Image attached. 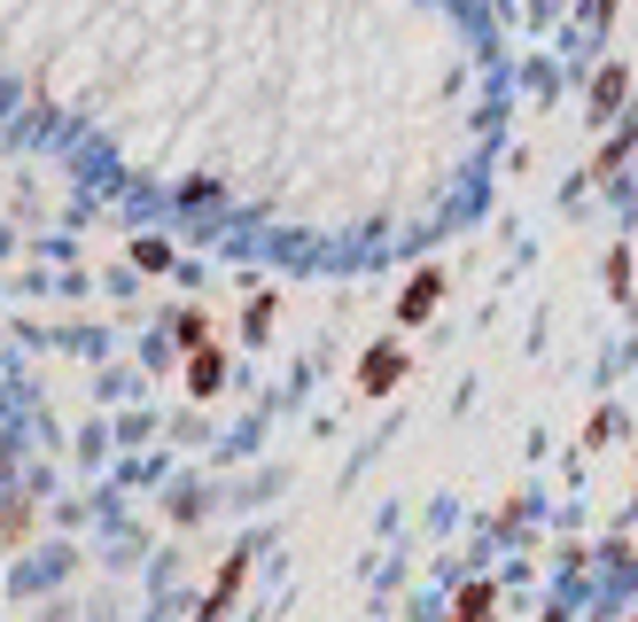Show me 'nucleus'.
I'll list each match as a JSON object with an SVG mask.
<instances>
[{
    "instance_id": "obj_12",
    "label": "nucleus",
    "mask_w": 638,
    "mask_h": 622,
    "mask_svg": "<svg viewBox=\"0 0 638 622\" xmlns=\"http://www.w3.org/2000/svg\"><path fill=\"white\" fill-rule=\"evenodd\" d=\"M0 467H9V443H0Z\"/></svg>"
},
{
    "instance_id": "obj_2",
    "label": "nucleus",
    "mask_w": 638,
    "mask_h": 622,
    "mask_svg": "<svg viewBox=\"0 0 638 622\" xmlns=\"http://www.w3.org/2000/svg\"><path fill=\"white\" fill-rule=\"evenodd\" d=\"M436 304H444V273H436V264H421V273L405 281V296H398V319L421 327V319H436Z\"/></svg>"
},
{
    "instance_id": "obj_5",
    "label": "nucleus",
    "mask_w": 638,
    "mask_h": 622,
    "mask_svg": "<svg viewBox=\"0 0 638 622\" xmlns=\"http://www.w3.org/2000/svg\"><path fill=\"white\" fill-rule=\"evenodd\" d=\"M219 382H226V359H219V350H195V359H188V389L219 397Z\"/></svg>"
},
{
    "instance_id": "obj_8",
    "label": "nucleus",
    "mask_w": 638,
    "mask_h": 622,
    "mask_svg": "<svg viewBox=\"0 0 638 622\" xmlns=\"http://www.w3.org/2000/svg\"><path fill=\"white\" fill-rule=\"evenodd\" d=\"M133 264H141V273H164L171 249H164V241H133Z\"/></svg>"
},
{
    "instance_id": "obj_7",
    "label": "nucleus",
    "mask_w": 638,
    "mask_h": 622,
    "mask_svg": "<svg viewBox=\"0 0 638 622\" xmlns=\"http://www.w3.org/2000/svg\"><path fill=\"white\" fill-rule=\"evenodd\" d=\"M171 335H179V342H188V350H203V335H211V319H203V312H179V319H171Z\"/></svg>"
},
{
    "instance_id": "obj_4",
    "label": "nucleus",
    "mask_w": 638,
    "mask_h": 622,
    "mask_svg": "<svg viewBox=\"0 0 638 622\" xmlns=\"http://www.w3.org/2000/svg\"><path fill=\"white\" fill-rule=\"evenodd\" d=\"M623 94H630V70H623V63H607V70L592 78V117H615V110H623Z\"/></svg>"
},
{
    "instance_id": "obj_1",
    "label": "nucleus",
    "mask_w": 638,
    "mask_h": 622,
    "mask_svg": "<svg viewBox=\"0 0 638 622\" xmlns=\"http://www.w3.org/2000/svg\"><path fill=\"white\" fill-rule=\"evenodd\" d=\"M405 374H413V359H405L398 342H374L367 359H358V389H367V397H390V389H398Z\"/></svg>"
},
{
    "instance_id": "obj_10",
    "label": "nucleus",
    "mask_w": 638,
    "mask_h": 622,
    "mask_svg": "<svg viewBox=\"0 0 638 622\" xmlns=\"http://www.w3.org/2000/svg\"><path fill=\"white\" fill-rule=\"evenodd\" d=\"M607 289H615V296H630V257H623V249L607 257Z\"/></svg>"
},
{
    "instance_id": "obj_3",
    "label": "nucleus",
    "mask_w": 638,
    "mask_h": 622,
    "mask_svg": "<svg viewBox=\"0 0 638 622\" xmlns=\"http://www.w3.org/2000/svg\"><path fill=\"white\" fill-rule=\"evenodd\" d=\"M242 576H249V545H242V553H234L226 568H219V584H211V599H203V614H195V622H219V614L234 607V591H242Z\"/></svg>"
},
{
    "instance_id": "obj_6",
    "label": "nucleus",
    "mask_w": 638,
    "mask_h": 622,
    "mask_svg": "<svg viewBox=\"0 0 638 622\" xmlns=\"http://www.w3.org/2000/svg\"><path fill=\"white\" fill-rule=\"evenodd\" d=\"M483 614H491V584H468L460 607H451V622H483Z\"/></svg>"
},
{
    "instance_id": "obj_9",
    "label": "nucleus",
    "mask_w": 638,
    "mask_h": 622,
    "mask_svg": "<svg viewBox=\"0 0 638 622\" xmlns=\"http://www.w3.org/2000/svg\"><path fill=\"white\" fill-rule=\"evenodd\" d=\"M623 156H630V133H615V140H607V148H600V163H592V180H607V171H615V163H623Z\"/></svg>"
},
{
    "instance_id": "obj_11",
    "label": "nucleus",
    "mask_w": 638,
    "mask_h": 622,
    "mask_svg": "<svg viewBox=\"0 0 638 622\" xmlns=\"http://www.w3.org/2000/svg\"><path fill=\"white\" fill-rule=\"evenodd\" d=\"M272 312H281V304H272V296H257V304H249V319H242V327H249V335H265V327H272Z\"/></svg>"
}]
</instances>
